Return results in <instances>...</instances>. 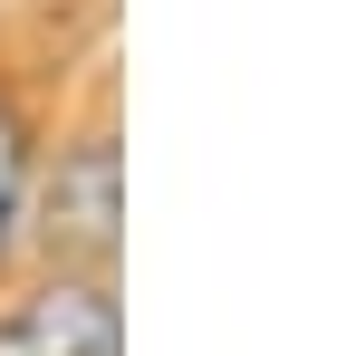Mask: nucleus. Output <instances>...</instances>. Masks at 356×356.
Listing matches in <instances>:
<instances>
[{
	"mask_svg": "<svg viewBox=\"0 0 356 356\" xmlns=\"http://www.w3.org/2000/svg\"><path fill=\"white\" fill-rule=\"evenodd\" d=\"M10 212H19V135L0 116V241H10Z\"/></svg>",
	"mask_w": 356,
	"mask_h": 356,
	"instance_id": "f03ea898",
	"label": "nucleus"
},
{
	"mask_svg": "<svg viewBox=\"0 0 356 356\" xmlns=\"http://www.w3.org/2000/svg\"><path fill=\"white\" fill-rule=\"evenodd\" d=\"M0 356H125L116 347V308H106V289L58 280V289H39L29 308L0 318Z\"/></svg>",
	"mask_w": 356,
	"mask_h": 356,
	"instance_id": "f257e3e1",
	"label": "nucleus"
}]
</instances>
